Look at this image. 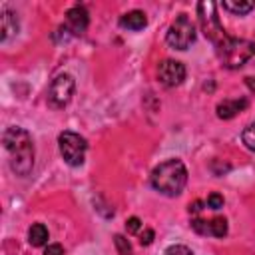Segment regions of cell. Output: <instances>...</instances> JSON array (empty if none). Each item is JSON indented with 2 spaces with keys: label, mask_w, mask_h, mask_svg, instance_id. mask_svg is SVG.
<instances>
[{
  "label": "cell",
  "mask_w": 255,
  "mask_h": 255,
  "mask_svg": "<svg viewBox=\"0 0 255 255\" xmlns=\"http://www.w3.org/2000/svg\"><path fill=\"white\" fill-rule=\"evenodd\" d=\"M44 255H64V247L60 243H50L44 249Z\"/></svg>",
  "instance_id": "obj_21"
},
{
  "label": "cell",
  "mask_w": 255,
  "mask_h": 255,
  "mask_svg": "<svg viewBox=\"0 0 255 255\" xmlns=\"http://www.w3.org/2000/svg\"><path fill=\"white\" fill-rule=\"evenodd\" d=\"M149 181H151V187L161 195L175 197L183 191L187 183V169L181 159H165L153 167Z\"/></svg>",
  "instance_id": "obj_2"
},
{
  "label": "cell",
  "mask_w": 255,
  "mask_h": 255,
  "mask_svg": "<svg viewBox=\"0 0 255 255\" xmlns=\"http://www.w3.org/2000/svg\"><path fill=\"white\" fill-rule=\"evenodd\" d=\"M153 241V231L151 229H143V233L139 235V243L141 245H149Z\"/></svg>",
  "instance_id": "obj_22"
},
{
  "label": "cell",
  "mask_w": 255,
  "mask_h": 255,
  "mask_svg": "<svg viewBox=\"0 0 255 255\" xmlns=\"http://www.w3.org/2000/svg\"><path fill=\"white\" fill-rule=\"evenodd\" d=\"M16 32H18V18L8 6H4L2 8V36H0V40L8 42V38L14 36Z\"/></svg>",
  "instance_id": "obj_13"
},
{
  "label": "cell",
  "mask_w": 255,
  "mask_h": 255,
  "mask_svg": "<svg viewBox=\"0 0 255 255\" xmlns=\"http://www.w3.org/2000/svg\"><path fill=\"white\" fill-rule=\"evenodd\" d=\"M4 147L10 155V167L16 175L26 177L34 167V141L24 128L10 126L2 135Z\"/></svg>",
  "instance_id": "obj_1"
},
{
  "label": "cell",
  "mask_w": 255,
  "mask_h": 255,
  "mask_svg": "<svg viewBox=\"0 0 255 255\" xmlns=\"http://www.w3.org/2000/svg\"><path fill=\"white\" fill-rule=\"evenodd\" d=\"M191 227L199 235H213V237H225L227 235V219L225 217H213L209 221L205 219H191Z\"/></svg>",
  "instance_id": "obj_9"
},
{
  "label": "cell",
  "mask_w": 255,
  "mask_h": 255,
  "mask_svg": "<svg viewBox=\"0 0 255 255\" xmlns=\"http://www.w3.org/2000/svg\"><path fill=\"white\" fill-rule=\"evenodd\" d=\"M139 229H141L139 217H129V219L126 221V231H128V233H137Z\"/></svg>",
  "instance_id": "obj_20"
},
{
  "label": "cell",
  "mask_w": 255,
  "mask_h": 255,
  "mask_svg": "<svg viewBox=\"0 0 255 255\" xmlns=\"http://www.w3.org/2000/svg\"><path fill=\"white\" fill-rule=\"evenodd\" d=\"M157 80L165 88H175L185 80V66L177 60H163L157 66Z\"/></svg>",
  "instance_id": "obj_8"
},
{
  "label": "cell",
  "mask_w": 255,
  "mask_h": 255,
  "mask_svg": "<svg viewBox=\"0 0 255 255\" xmlns=\"http://www.w3.org/2000/svg\"><path fill=\"white\" fill-rule=\"evenodd\" d=\"M201 205H203L201 201H193V205H189V213H193V215H197V213H199V211L203 209Z\"/></svg>",
  "instance_id": "obj_23"
},
{
  "label": "cell",
  "mask_w": 255,
  "mask_h": 255,
  "mask_svg": "<svg viewBox=\"0 0 255 255\" xmlns=\"http://www.w3.org/2000/svg\"><path fill=\"white\" fill-rule=\"evenodd\" d=\"M46 241H48V229H46V225L34 223V225L28 229V243H30L32 247H42Z\"/></svg>",
  "instance_id": "obj_15"
},
{
  "label": "cell",
  "mask_w": 255,
  "mask_h": 255,
  "mask_svg": "<svg viewBox=\"0 0 255 255\" xmlns=\"http://www.w3.org/2000/svg\"><path fill=\"white\" fill-rule=\"evenodd\" d=\"M120 24H122V28H128V30H133L135 32V30L145 28L147 18H145V14L141 10H129V12H126L120 18Z\"/></svg>",
  "instance_id": "obj_12"
},
{
  "label": "cell",
  "mask_w": 255,
  "mask_h": 255,
  "mask_svg": "<svg viewBox=\"0 0 255 255\" xmlns=\"http://www.w3.org/2000/svg\"><path fill=\"white\" fill-rule=\"evenodd\" d=\"M223 8L237 16H245L255 8V2L253 0H223Z\"/></svg>",
  "instance_id": "obj_14"
},
{
  "label": "cell",
  "mask_w": 255,
  "mask_h": 255,
  "mask_svg": "<svg viewBox=\"0 0 255 255\" xmlns=\"http://www.w3.org/2000/svg\"><path fill=\"white\" fill-rule=\"evenodd\" d=\"M207 207H211V209H219V207H223V195H219V193H211V195L207 197Z\"/></svg>",
  "instance_id": "obj_19"
},
{
  "label": "cell",
  "mask_w": 255,
  "mask_h": 255,
  "mask_svg": "<svg viewBox=\"0 0 255 255\" xmlns=\"http://www.w3.org/2000/svg\"><path fill=\"white\" fill-rule=\"evenodd\" d=\"M241 141H243V145H245L249 151L255 153V122L249 124V126L243 129V133H241Z\"/></svg>",
  "instance_id": "obj_16"
},
{
  "label": "cell",
  "mask_w": 255,
  "mask_h": 255,
  "mask_svg": "<svg viewBox=\"0 0 255 255\" xmlns=\"http://www.w3.org/2000/svg\"><path fill=\"white\" fill-rule=\"evenodd\" d=\"M58 147H60V153H62L64 161L72 167H78L86 159L88 141H86V137H82L76 131H62L58 135Z\"/></svg>",
  "instance_id": "obj_5"
},
{
  "label": "cell",
  "mask_w": 255,
  "mask_h": 255,
  "mask_svg": "<svg viewBox=\"0 0 255 255\" xmlns=\"http://www.w3.org/2000/svg\"><path fill=\"white\" fill-rule=\"evenodd\" d=\"M114 243H116V247H118V253L120 255H131L133 251H131V245H129V241L124 237V235H114Z\"/></svg>",
  "instance_id": "obj_17"
},
{
  "label": "cell",
  "mask_w": 255,
  "mask_h": 255,
  "mask_svg": "<svg viewBox=\"0 0 255 255\" xmlns=\"http://www.w3.org/2000/svg\"><path fill=\"white\" fill-rule=\"evenodd\" d=\"M163 255H193V251L189 247H185V245H171V247L165 249Z\"/></svg>",
  "instance_id": "obj_18"
},
{
  "label": "cell",
  "mask_w": 255,
  "mask_h": 255,
  "mask_svg": "<svg viewBox=\"0 0 255 255\" xmlns=\"http://www.w3.org/2000/svg\"><path fill=\"white\" fill-rule=\"evenodd\" d=\"M247 108V100L245 98H237V100H223L217 104V118L221 120H231L235 118L239 112H243Z\"/></svg>",
  "instance_id": "obj_11"
},
{
  "label": "cell",
  "mask_w": 255,
  "mask_h": 255,
  "mask_svg": "<svg viewBox=\"0 0 255 255\" xmlns=\"http://www.w3.org/2000/svg\"><path fill=\"white\" fill-rule=\"evenodd\" d=\"M90 24V16H88V10L84 6H72L68 12H66V28L72 36H78V34H84L86 28Z\"/></svg>",
  "instance_id": "obj_10"
},
{
  "label": "cell",
  "mask_w": 255,
  "mask_h": 255,
  "mask_svg": "<svg viewBox=\"0 0 255 255\" xmlns=\"http://www.w3.org/2000/svg\"><path fill=\"white\" fill-rule=\"evenodd\" d=\"M197 16H199V26L205 34V38L213 44V46H219L227 34L221 26V20L217 16V6L215 2H199L197 4Z\"/></svg>",
  "instance_id": "obj_4"
},
{
  "label": "cell",
  "mask_w": 255,
  "mask_h": 255,
  "mask_svg": "<svg viewBox=\"0 0 255 255\" xmlns=\"http://www.w3.org/2000/svg\"><path fill=\"white\" fill-rule=\"evenodd\" d=\"M165 42L173 50H187L195 42V26L187 14H179L171 22L165 34Z\"/></svg>",
  "instance_id": "obj_6"
},
{
  "label": "cell",
  "mask_w": 255,
  "mask_h": 255,
  "mask_svg": "<svg viewBox=\"0 0 255 255\" xmlns=\"http://www.w3.org/2000/svg\"><path fill=\"white\" fill-rule=\"evenodd\" d=\"M74 90H76L74 76H70V74H66V72H64V74H58V76L52 80L50 88H48V104H50L52 108H56V110L66 108V106L70 104L72 96H74Z\"/></svg>",
  "instance_id": "obj_7"
},
{
  "label": "cell",
  "mask_w": 255,
  "mask_h": 255,
  "mask_svg": "<svg viewBox=\"0 0 255 255\" xmlns=\"http://www.w3.org/2000/svg\"><path fill=\"white\" fill-rule=\"evenodd\" d=\"M217 58L219 62L229 68V70H237L241 66H245L253 56H255V42L251 40H243V38H231L227 36L219 46H215Z\"/></svg>",
  "instance_id": "obj_3"
}]
</instances>
